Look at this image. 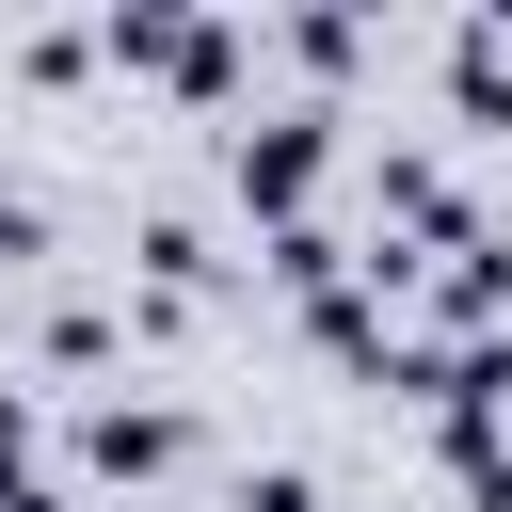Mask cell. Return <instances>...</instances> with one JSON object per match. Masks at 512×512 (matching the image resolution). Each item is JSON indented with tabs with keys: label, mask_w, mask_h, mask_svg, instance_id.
<instances>
[{
	"label": "cell",
	"mask_w": 512,
	"mask_h": 512,
	"mask_svg": "<svg viewBox=\"0 0 512 512\" xmlns=\"http://www.w3.org/2000/svg\"><path fill=\"white\" fill-rule=\"evenodd\" d=\"M320 160H336V112H256V128L224 144V176H240V208H256V224H304Z\"/></svg>",
	"instance_id": "1"
},
{
	"label": "cell",
	"mask_w": 512,
	"mask_h": 512,
	"mask_svg": "<svg viewBox=\"0 0 512 512\" xmlns=\"http://www.w3.org/2000/svg\"><path fill=\"white\" fill-rule=\"evenodd\" d=\"M80 464H96V480H176V464H192V416H176V400H96V416H80Z\"/></svg>",
	"instance_id": "2"
},
{
	"label": "cell",
	"mask_w": 512,
	"mask_h": 512,
	"mask_svg": "<svg viewBox=\"0 0 512 512\" xmlns=\"http://www.w3.org/2000/svg\"><path fill=\"white\" fill-rule=\"evenodd\" d=\"M448 96H464V128H512V16L448 32Z\"/></svg>",
	"instance_id": "3"
},
{
	"label": "cell",
	"mask_w": 512,
	"mask_h": 512,
	"mask_svg": "<svg viewBox=\"0 0 512 512\" xmlns=\"http://www.w3.org/2000/svg\"><path fill=\"white\" fill-rule=\"evenodd\" d=\"M16 480H32V400L0 384V496H16Z\"/></svg>",
	"instance_id": "5"
},
{
	"label": "cell",
	"mask_w": 512,
	"mask_h": 512,
	"mask_svg": "<svg viewBox=\"0 0 512 512\" xmlns=\"http://www.w3.org/2000/svg\"><path fill=\"white\" fill-rule=\"evenodd\" d=\"M224 512H320V480H304V464H256V480H240Z\"/></svg>",
	"instance_id": "4"
},
{
	"label": "cell",
	"mask_w": 512,
	"mask_h": 512,
	"mask_svg": "<svg viewBox=\"0 0 512 512\" xmlns=\"http://www.w3.org/2000/svg\"><path fill=\"white\" fill-rule=\"evenodd\" d=\"M32 240H48V224H32V192L0 176V256H32Z\"/></svg>",
	"instance_id": "6"
}]
</instances>
